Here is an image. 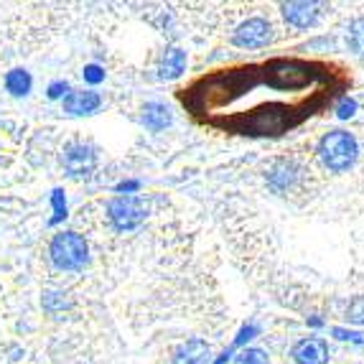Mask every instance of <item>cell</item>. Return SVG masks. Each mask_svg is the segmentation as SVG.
Here are the masks:
<instances>
[{
    "mask_svg": "<svg viewBox=\"0 0 364 364\" xmlns=\"http://www.w3.org/2000/svg\"><path fill=\"white\" fill-rule=\"evenodd\" d=\"M293 359L298 364H326L328 346L321 339H304L298 341L296 349H293Z\"/></svg>",
    "mask_w": 364,
    "mask_h": 364,
    "instance_id": "obj_6",
    "label": "cell"
},
{
    "mask_svg": "<svg viewBox=\"0 0 364 364\" xmlns=\"http://www.w3.org/2000/svg\"><path fill=\"white\" fill-rule=\"evenodd\" d=\"M51 260L61 270H79L87 262V242L77 232H61L51 240Z\"/></svg>",
    "mask_w": 364,
    "mask_h": 364,
    "instance_id": "obj_2",
    "label": "cell"
},
{
    "mask_svg": "<svg viewBox=\"0 0 364 364\" xmlns=\"http://www.w3.org/2000/svg\"><path fill=\"white\" fill-rule=\"evenodd\" d=\"M318 8H321L318 3H288V6H283V13L293 26L309 28L318 21V13H321Z\"/></svg>",
    "mask_w": 364,
    "mask_h": 364,
    "instance_id": "obj_8",
    "label": "cell"
},
{
    "mask_svg": "<svg viewBox=\"0 0 364 364\" xmlns=\"http://www.w3.org/2000/svg\"><path fill=\"white\" fill-rule=\"evenodd\" d=\"M354 109H357V102H354V100H344V102L339 105V117H352Z\"/></svg>",
    "mask_w": 364,
    "mask_h": 364,
    "instance_id": "obj_19",
    "label": "cell"
},
{
    "mask_svg": "<svg viewBox=\"0 0 364 364\" xmlns=\"http://www.w3.org/2000/svg\"><path fill=\"white\" fill-rule=\"evenodd\" d=\"M235 364H267V357L260 349H247V352H242L237 357Z\"/></svg>",
    "mask_w": 364,
    "mask_h": 364,
    "instance_id": "obj_16",
    "label": "cell"
},
{
    "mask_svg": "<svg viewBox=\"0 0 364 364\" xmlns=\"http://www.w3.org/2000/svg\"><path fill=\"white\" fill-rule=\"evenodd\" d=\"M186 67V51L181 49H168L161 61V77L164 79H176Z\"/></svg>",
    "mask_w": 364,
    "mask_h": 364,
    "instance_id": "obj_11",
    "label": "cell"
},
{
    "mask_svg": "<svg viewBox=\"0 0 364 364\" xmlns=\"http://www.w3.org/2000/svg\"><path fill=\"white\" fill-rule=\"evenodd\" d=\"M270 82L280 90H288V87H301L306 82V72L298 64H275L273 72H270Z\"/></svg>",
    "mask_w": 364,
    "mask_h": 364,
    "instance_id": "obj_9",
    "label": "cell"
},
{
    "mask_svg": "<svg viewBox=\"0 0 364 364\" xmlns=\"http://www.w3.org/2000/svg\"><path fill=\"white\" fill-rule=\"evenodd\" d=\"M85 79L90 82V85H100V82L105 79V72L100 67H95V64H92V67H85Z\"/></svg>",
    "mask_w": 364,
    "mask_h": 364,
    "instance_id": "obj_18",
    "label": "cell"
},
{
    "mask_svg": "<svg viewBox=\"0 0 364 364\" xmlns=\"http://www.w3.org/2000/svg\"><path fill=\"white\" fill-rule=\"evenodd\" d=\"M346 43H349V49H352V51L364 54V18L352 21V26H349V36H346Z\"/></svg>",
    "mask_w": 364,
    "mask_h": 364,
    "instance_id": "obj_14",
    "label": "cell"
},
{
    "mask_svg": "<svg viewBox=\"0 0 364 364\" xmlns=\"http://www.w3.org/2000/svg\"><path fill=\"white\" fill-rule=\"evenodd\" d=\"M100 107V95L95 92H69L64 97V109L72 115H87Z\"/></svg>",
    "mask_w": 364,
    "mask_h": 364,
    "instance_id": "obj_10",
    "label": "cell"
},
{
    "mask_svg": "<svg viewBox=\"0 0 364 364\" xmlns=\"http://www.w3.org/2000/svg\"><path fill=\"white\" fill-rule=\"evenodd\" d=\"M173 362L176 364H209L212 362V349H209V344H204V341L191 339L178 346Z\"/></svg>",
    "mask_w": 364,
    "mask_h": 364,
    "instance_id": "obj_7",
    "label": "cell"
},
{
    "mask_svg": "<svg viewBox=\"0 0 364 364\" xmlns=\"http://www.w3.org/2000/svg\"><path fill=\"white\" fill-rule=\"evenodd\" d=\"M64 166L72 176H90L95 168V151L90 146H69L64 153Z\"/></svg>",
    "mask_w": 364,
    "mask_h": 364,
    "instance_id": "obj_5",
    "label": "cell"
},
{
    "mask_svg": "<svg viewBox=\"0 0 364 364\" xmlns=\"http://www.w3.org/2000/svg\"><path fill=\"white\" fill-rule=\"evenodd\" d=\"M270 36H273V28H270L267 21L250 18L235 31V43L242 46V49H260V46H265L270 41Z\"/></svg>",
    "mask_w": 364,
    "mask_h": 364,
    "instance_id": "obj_4",
    "label": "cell"
},
{
    "mask_svg": "<svg viewBox=\"0 0 364 364\" xmlns=\"http://www.w3.org/2000/svg\"><path fill=\"white\" fill-rule=\"evenodd\" d=\"M51 201H54V217H51V225H56V222H61V219H64V214H67V201H64V191H59V188H56L54 196H51Z\"/></svg>",
    "mask_w": 364,
    "mask_h": 364,
    "instance_id": "obj_15",
    "label": "cell"
},
{
    "mask_svg": "<svg viewBox=\"0 0 364 364\" xmlns=\"http://www.w3.org/2000/svg\"><path fill=\"white\" fill-rule=\"evenodd\" d=\"M69 87H67V82H54V85L49 87V97L51 100H56V97H61L64 92H67Z\"/></svg>",
    "mask_w": 364,
    "mask_h": 364,
    "instance_id": "obj_20",
    "label": "cell"
},
{
    "mask_svg": "<svg viewBox=\"0 0 364 364\" xmlns=\"http://www.w3.org/2000/svg\"><path fill=\"white\" fill-rule=\"evenodd\" d=\"M318 153H321L323 164L331 171H346L357 158V140L346 130H334V133H328L321 140Z\"/></svg>",
    "mask_w": 364,
    "mask_h": 364,
    "instance_id": "obj_1",
    "label": "cell"
},
{
    "mask_svg": "<svg viewBox=\"0 0 364 364\" xmlns=\"http://www.w3.org/2000/svg\"><path fill=\"white\" fill-rule=\"evenodd\" d=\"M6 87H8V92H11V95H16V97L26 95V92L31 90V77H28V72H23V69H13V72H8Z\"/></svg>",
    "mask_w": 364,
    "mask_h": 364,
    "instance_id": "obj_13",
    "label": "cell"
},
{
    "mask_svg": "<svg viewBox=\"0 0 364 364\" xmlns=\"http://www.w3.org/2000/svg\"><path fill=\"white\" fill-rule=\"evenodd\" d=\"M135 188H138V183H135V181H125V183H120V186H117V191H135Z\"/></svg>",
    "mask_w": 364,
    "mask_h": 364,
    "instance_id": "obj_21",
    "label": "cell"
},
{
    "mask_svg": "<svg viewBox=\"0 0 364 364\" xmlns=\"http://www.w3.org/2000/svg\"><path fill=\"white\" fill-rule=\"evenodd\" d=\"M349 321L364 323V296L354 298L352 304H349Z\"/></svg>",
    "mask_w": 364,
    "mask_h": 364,
    "instance_id": "obj_17",
    "label": "cell"
},
{
    "mask_svg": "<svg viewBox=\"0 0 364 364\" xmlns=\"http://www.w3.org/2000/svg\"><path fill=\"white\" fill-rule=\"evenodd\" d=\"M143 122H146L151 130H164L171 122V115L164 105L151 102V105H146V109H143Z\"/></svg>",
    "mask_w": 364,
    "mask_h": 364,
    "instance_id": "obj_12",
    "label": "cell"
},
{
    "mask_svg": "<svg viewBox=\"0 0 364 364\" xmlns=\"http://www.w3.org/2000/svg\"><path fill=\"white\" fill-rule=\"evenodd\" d=\"M109 219L117 230H135L146 219V207L135 196H117L109 201Z\"/></svg>",
    "mask_w": 364,
    "mask_h": 364,
    "instance_id": "obj_3",
    "label": "cell"
}]
</instances>
